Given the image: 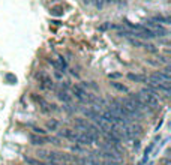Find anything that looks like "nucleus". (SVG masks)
Listing matches in <instances>:
<instances>
[{
    "label": "nucleus",
    "mask_w": 171,
    "mask_h": 165,
    "mask_svg": "<svg viewBox=\"0 0 171 165\" xmlns=\"http://www.w3.org/2000/svg\"><path fill=\"white\" fill-rule=\"evenodd\" d=\"M122 104H123V107L126 108V110L129 111V114L132 116V119H143L144 117V111H141L138 108L137 105H135V102L134 101H131L129 98H123L122 101H120Z\"/></svg>",
    "instance_id": "obj_1"
},
{
    "label": "nucleus",
    "mask_w": 171,
    "mask_h": 165,
    "mask_svg": "<svg viewBox=\"0 0 171 165\" xmlns=\"http://www.w3.org/2000/svg\"><path fill=\"white\" fill-rule=\"evenodd\" d=\"M36 78H38V81L41 83V89H42V90H54V89H56L54 81H53L45 72H38L36 74Z\"/></svg>",
    "instance_id": "obj_2"
},
{
    "label": "nucleus",
    "mask_w": 171,
    "mask_h": 165,
    "mask_svg": "<svg viewBox=\"0 0 171 165\" xmlns=\"http://www.w3.org/2000/svg\"><path fill=\"white\" fill-rule=\"evenodd\" d=\"M140 96L143 98V101L147 104V107H149V108H156V107L159 105V101H158V98H156L155 95H152L150 92H147L146 89H143V90L140 92Z\"/></svg>",
    "instance_id": "obj_3"
},
{
    "label": "nucleus",
    "mask_w": 171,
    "mask_h": 165,
    "mask_svg": "<svg viewBox=\"0 0 171 165\" xmlns=\"http://www.w3.org/2000/svg\"><path fill=\"white\" fill-rule=\"evenodd\" d=\"M131 101H134L135 102V105H137L138 108L141 111H146V110H149V107H147V104L143 101V98L140 96V93H129V96H128Z\"/></svg>",
    "instance_id": "obj_4"
},
{
    "label": "nucleus",
    "mask_w": 171,
    "mask_h": 165,
    "mask_svg": "<svg viewBox=\"0 0 171 165\" xmlns=\"http://www.w3.org/2000/svg\"><path fill=\"white\" fill-rule=\"evenodd\" d=\"M72 93H74V96L80 101V102H84V98H86V89L83 86H74L72 87Z\"/></svg>",
    "instance_id": "obj_5"
},
{
    "label": "nucleus",
    "mask_w": 171,
    "mask_h": 165,
    "mask_svg": "<svg viewBox=\"0 0 171 165\" xmlns=\"http://www.w3.org/2000/svg\"><path fill=\"white\" fill-rule=\"evenodd\" d=\"M57 98H59L63 104H71V101H72V96L68 93L66 89H59V90H57Z\"/></svg>",
    "instance_id": "obj_6"
},
{
    "label": "nucleus",
    "mask_w": 171,
    "mask_h": 165,
    "mask_svg": "<svg viewBox=\"0 0 171 165\" xmlns=\"http://www.w3.org/2000/svg\"><path fill=\"white\" fill-rule=\"evenodd\" d=\"M30 141L36 144V146H44L47 141H48V138L47 137H44V135H41V137H38V135H30Z\"/></svg>",
    "instance_id": "obj_7"
},
{
    "label": "nucleus",
    "mask_w": 171,
    "mask_h": 165,
    "mask_svg": "<svg viewBox=\"0 0 171 165\" xmlns=\"http://www.w3.org/2000/svg\"><path fill=\"white\" fill-rule=\"evenodd\" d=\"M75 134H77V131H72V129H63V131L60 132V135H62L63 138L69 140V141H74V140H75Z\"/></svg>",
    "instance_id": "obj_8"
},
{
    "label": "nucleus",
    "mask_w": 171,
    "mask_h": 165,
    "mask_svg": "<svg viewBox=\"0 0 171 165\" xmlns=\"http://www.w3.org/2000/svg\"><path fill=\"white\" fill-rule=\"evenodd\" d=\"M128 78L131 81H137V83H146L147 81L146 75H138V74H128Z\"/></svg>",
    "instance_id": "obj_9"
},
{
    "label": "nucleus",
    "mask_w": 171,
    "mask_h": 165,
    "mask_svg": "<svg viewBox=\"0 0 171 165\" xmlns=\"http://www.w3.org/2000/svg\"><path fill=\"white\" fill-rule=\"evenodd\" d=\"M116 90H119V92H122V93H128V87L126 86H123V84H120V83H116V81H111L110 83Z\"/></svg>",
    "instance_id": "obj_10"
},
{
    "label": "nucleus",
    "mask_w": 171,
    "mask_h": 165,
    "mask_svg": "<svg viewBox=\"0 0 171 165\" xmlns=\"http://www.w3.org/2000/svg\"><path fill=\"white\" fill-rule=\"evenodd\" d=\"M47 128L50 129V131H56V129L59 128V122H57V120H54V119L48 120V122H47Z\"/></svg>",
    "instance_id": "obj_11"
},
{
    "label": "nucleus",
    "mask_w": 171,
    "mask_h": 165,
    "mask_svg": "<svg viewBox=\"0 0 171 165\" xmlns=\"http://www.w3.org/2000/svg\"><path fill=\"white\" fill-rule=\"evenodd\" d=\"M24 161L27 162L29 165H45L44 162H41V161H38V159H33V158H24Z\"/></svg>",
    "instance_id": "obj_12"
},
{
    "label": "nucleus",
    "mask_w": 171,
    "mask_h": 165,
    "mask_svg": "<svg viewBox=\"0 0 171 165\" xmlns=\"http://www.w3.org/2000/svg\"><path fill=\"white\" fill-rule=\"evenodd\" d=\"M87 165H104V162H101L99 159H96V158H93V156H90V158L87 159Z\"/></svg>",
    "instance_id": "obj_13"
},
{
    "label": "nucleus",
    "mask_w": 171,
    "mask_h": 165,
    "mask_svg": "<svg viewBox=\"0 0 171 165\" xmlns=\"http://www.w3.org/2000/svg\"><path fill=\"white\" fill-rule=\"evenodd\" d=\"M153 21H158V23H164V24H170V17H161V15H159V17H155L153 18Z\"/></svg>",
    "instance_id": "obj_14"
},
{
    "label": "nucleus",
    "mask_w": 171,
    "mask_h": 165,
    "mask_svg": "<svg viewBox=\"0 0 171 165\" xmlns=\"http://www.w3.org/2000/svg\"><path fill=\"white\" fill-rule=\"evenodd\" d=\"M63 110L66 111L68 114H72V113H74V111L77 110V108H75L74 105H71V104H65V105H63Z\"/></svg>",
    "instance_id": "obj_15"
},
{
    "label": "nucleus",
    "mask_w": 171,
    "mask_h": 165,
    "mask_svg": "<svg viewBox=\"0 0 171 165\" xmlns=\"http://www.w3.org/2000/svg\"><path fill=\"white\" fill-rule=\"evenodd\" d=\"M32 99H33L35 102H38V104H39V105H41V104H44V102H45V99H44V98H42V96H38V95H32Z\"/></svg>",
    "instance_id": "obj_16"
},
{
    "label": "nucleus",
    "mask_w": 171,
    "mask_h": 165,
    "mask_svg": "<svg viewBox=\"0 0 171 165\" xmlns=\"http://www.w3.org/2000/svg\"><path fill=\"white\" fill-rule=\"evenodd\" d=\"M143 48H146V50H149L150 53H156V48H155V45H152V44H146V42H144V45H143Z\"/></svg>",
    "instance_id": "obj_17"
},
{
    "label": "nucleus",
    "mask_w": 171,
    "mask_h": 165,
    "mask_svg": "<svg viewBox=\"0 0 171 165\" xmlns=\"http://www.w3.org/2000/svg\"><path fill=\"white\" fill-rule=\"evenodd\" d=\"M93 3H95V6L98 9H102L104 5H105V0H93Z\"/></svg>",
    "instance_id": "obj_18"
},
{
    "label": "nucleus",
    "mask_w": 171,
    "mask_h": 165,
    "mask_svg": "<svg viewBox=\"0 0 171 165\" xmlns=\"http://www.w3.org/2000/svg\"><path fill=\"white\" fill-rule=\"evenodd\" d=\"M6 80H8L9 83H17V77L12 75V74H8V75H6Z\"/></svg>",
    "instance_id": "obj_19"
},
{
    "label": "nucleus",
    "mask_w": 171,
    "mask_h": 165,
    "mask_svg": "<svg viewBox=\"0 0 171 165\" xmlns=\"http://www.w3.org/2000/svg\"><path fill=\"white\" fill-rule=\"evenodd\" d=\"M38 156L42 158V159H45V158L48 156V152H45V150H39V152H38Z\"/></svg>",
    "instance_id": "obj_20"
},
{
    "label": "nucleus",
    "mask_w": 171,
    "mask_h": 165,
    "mask_svg": "<svg viewBox=\"0 0 171 165\" xmlns=\"http://www.w3.org/2000/svg\"><path fill=\"white\" fill-rule=\"evenodd\" d=\"M51 14H53V15H57V17L63 15V12H62L60 9H57V8H56V9H53V11H51Z\"/></svg>",
    "instance_id": "obj_21"
},
{
    "label": "nucleus",
    "mask_w": 171,
    "mask_h": 165,
    "mask_svg": "<svg viewBox=\"0 0 171 165\" xmlns=\"http://www.w3.org/2000/svg\"><path fill=\"white\" fill-rule=\"evenodd\" d=\"M72 152H84V149L80 146H72Z\"/></svg>",
    "instance_id": "obj_22"
},
{
    "label": "nucleus",
    "mask_w": 171,
    "mask_h": 165,
    "mask_svg": "<svg viewBox=\"0 0 171 165\" xmlns=\"http://www.w3.org/2000/svg\"><path fill=\"white\" fill-rule=\"evenodd\" d=\"M110 27H113V26H111V24H104V26H101V27H99V30H101V32H104V30H107V29H110Z\"/></svg>",
    "instance_id": "obj_23"
},
{
    "label": "nucleus",
    "mask_w": 171,
    "mask_h": 165,
    "mask_svg": "<svg viewBox=\"0 0 171 165\" xmlns=\"http://www.w3.org/2000/svg\"><path fill=\"white\" fill-rule=\"evenodd\" d=\"M33 131L36 132V134H41V135H44V134H45V131H44V129H41V128H35Z\"/></svg>",
    "instance_id": "obj_24"
},
{
    "label": "nucleus",
    "mask_w": 171,
    "mask_h": 165,
    "mask_svg": "<svg viewBox=\"0 0 171 165\" xmlns=\"http://www.w3.org/2000/svg\"><path fill=\"white\" fill-rule=\"evenodd\" d=\"M122 77V74H111L110 75V78H113V80H116V78H120Z\"/></svg>",
    "instance_id": "obj_25"
},
{
    "label": "nucleus",
    "mask_w": 171,
    "mask_h": 165,
    "mask_svg": "<svg viewBox=\"0 0 171 165\" xmlns=\"http://www.w3.org/2000/svg\"><path fill=\"white\" fill-rule=\"evenodd\" d=\"M84 3H90V2H93V0H83Z\"/></svg>",
    "instance_id": "obj_26"
}]
</instances>
